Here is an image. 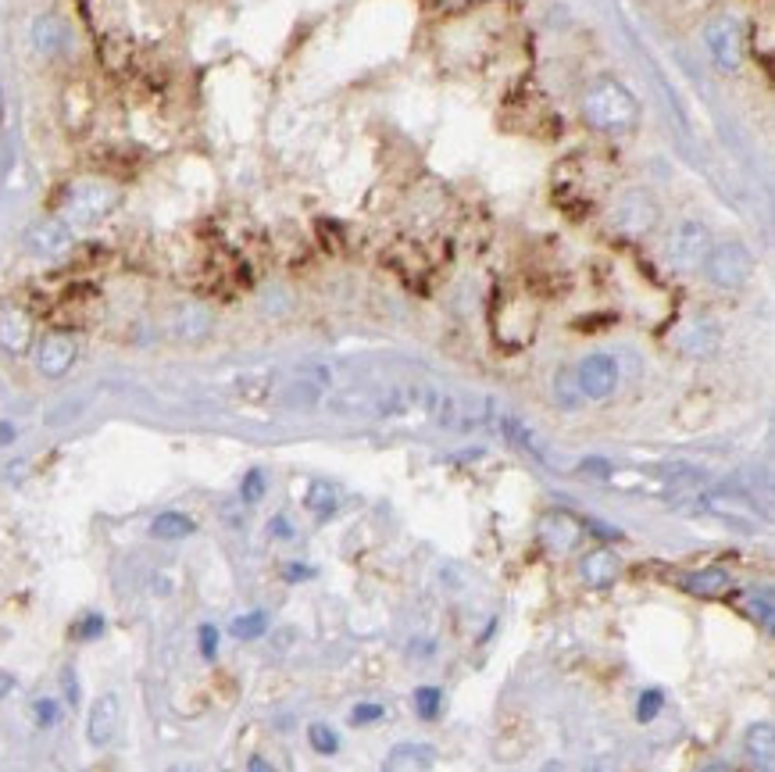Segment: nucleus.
<instances>
[{
	"label": "nucleus",
	"instance_id": "1",
	"mask_svg": "<svg viewBox=\"0 0 775 772\" xmlns=\"http://www.w3.org/2000/svg\"><path fill=\"white\" fill-rule=\"evenodd\" d=\"M122 205V186L104 180V175H79V180L65 183L58 200V219H65L72 229L101 226L112 219Z\"/></svg>",
	"mask_w": 775,
	"mask_h": 772
},
{
	"label": "nucleus",
	"instance_id": "2",
	"mask_svg": "<svg viewBox=\"0 0 775 772\" xmlns=\"http://www.w3.org/2000/svg\"><path fill=\"white\" fill-rule=\"evenodd\" d=\"M579 115L590 129L601 132H625L640 122V104L629 90L615 79H597V83L582 93L579 101Z\"/></svg>",
	"mask_w": 775,
	"mask_h": 772
},
{
	"label": "nucleus",
	"instance_id": "3",
	"mask_svg": "<svg viewBox=\"0 0 775 772\" xmlns=\"http://www.w3.org/2000/svg\"><path fill=\"white\" fill-rule=\"evenodd\" d=\"M704 276L718 290H743L754 276V254L740 240L712 243L708 257H704Z\"/></svg>",
	"mask_w": 775,
	"mask_h": 772
},
{
	"label": "nucleus",
	"instance_id": "4",
	"mask_svg": "<svg viewBox=\"0 0 775 772\" xmlns=\"http://www.w3.org/2000/svg\"><path fill=\"white\" fill-rule=\"evenodd\" d=\"M712 251V229L697 219H683L672 226V233L664 237V262L679 273H693L704 265V257Z\"/></svg>",
	"mask_w": 775,
	"mask_h": 772
},
{
	"label": "nucleus",
	"instance_id": "5",
	"mask_svg": "<svg viewBox=\"0 0 775 772\" xmlns=\"http://www.w3.org/2000/svg\"><path fill=\"white\" fill-rule=\"evenodd\" d=\"M661 222V205L650 189H625L611 205V226L625 237H647Z\"/></svg>",
	"mask_w": 775,
	"mask_h": 772
},
{
	"label": "nucleus",
	"instance_id": "6",
	"mask_svg": "<svg viewBox=\"0 0 775 772\" xmlns=\"http://www.w3.org/2000/svg\"><path fill=\"white\" fill-rule=\"evenodd\" d=\"M704 47H708L712 61L718 65V69L737 72L747 58V36H743L740 19H732V15L712 19L708 25H704Z\"/></svg>",
	"mask_w": 775,
	"mask_h": 772
},
{
	"label": "nucleus",
	"instance_id": "7",
	"mask_svg": "<svg viewBox=\"0 0 775 772\" xmlns=\"http://www.w3.org/2000/svg\"><path fill=\"white\" fill-rule=\"evenodd\" d=\"M22 247L33 257H44V262H54V257H65L76 247V229L68 226L58 215H47V219L30 222V229L22 233Z\"/></svg>",
	"mask_w": 775,
	"mask_h": 772
},
{
	"label": "nucleus",
	"instance_id": "8",
	"mask_svg": "<svg viewBox=\"0 0 775 772\" xmlns=\"http://www.w3.org/2000/svg\"><path fill=\"white\" fill-rule=\"evenodd\" d=\"M79 361V344L72 333L54 330L44 341L36 344V372L44 379H61L72 372V365Z\"/></svg>",
	"mask_w": 775,
	"mask_h": 772
},
{
	"label": "nucleus",
	"instance_id": "9",
	"mask_svg": "<svg viewBox=\"0 0 775 772\" xmlns=\"http://www.w3.org/2000/svg\"><path fill=\"white\" fill-rule=\"evenodd\" d=\"M579 394L590 401H608L618 387V361L611 355H587L576 369Z\"/></svg>",
	"mask_w": 775,
	"mask_h": 772
},
{
	"label": "nucleus",
	"instance_id": "10",
	"mask_svg": "<svg viewBox=\"0 0 775 772\" xmlns=\"http://www.w3.org/2000/svg\"><path fill=\"white\" fill-rule=\"evenodd\" d=\"M36 322L22 304H0V350L11 358H22L33 350Z\"/></svg>",
	"mask_w": 775,
	"mask_h": 772
},
{
	"label": "nucleus",
	"instance_id": "11",
	"mask_svg": "<svg viewBox=\"0 0 775 772\" xmlns=\"http://www.w3.org/2000/svg\"><path fill=\"white\" fill-rule=\"evenodd\" d=\"M30 44L39 58H61L68 44H72V30H68V22L58 11H44V15H36L30 25Z\"/></svg>",
	"mask_w": 775,
	"mask_h": 772
},
{
	"label": "nucleus",
	"instance_id": "12",
	"mask_svg": "<svg viewBox=\"0 0 775 772\" xmlns=\"http://www.w3.org/2000/svg\"><path fill=\"white\" fill-rule=\"evenodd\" d=\"M122 723V698L115 690H104V694L90 704V719H86V740L93 748H107L118 737Z\"/></svg>",
	"mask_w": 775,
	"mask_h": 772
},
{
	"label": "nucleus",
	"instance_id": "13",
	"mask_svg": "<svg viewBox=\"0 0 775 772\" xmlns=\"http://www.w3.org/2000/svg\"><path fill=\"white\" fill-rule=\"evenodd\" d=\"M169 326H172V336H175V341H183V344H200V341H208V336H211V330H215V315H211V308H208V304L189 301V304H180V308L172 311Z\"/></svg>",
	"mask_w": 775,
	"mask_h": 772
},
{
	"label": "nucleus",
	"instance_id": "14",
	"mask_svg": "<svg viewBox=\"0 0 775 772\" xmlns=\"http://www.w3.org/2000/svg\"><path fill=\"white\" fill-rule=\"evenodd\" d=\"M722 347V330L708 319H693L679 330V350L690 358H712Z\"/></svg>",
	"mask_w": 775,
	"mask_h": 772
},
{
	"label": "nucleus",
	"instance_id": "15",
	"mask_svg": "<svg viewBox=\"0 0 775 772\" xmlns=\"http://www.w3.org/2000/svg\"><path fill=\"white\" fill-rule=\"evenodd\" d=\"M579 573H582V584H587V587H608L611 579L622 573V562H618L615 551L593 548L587 558L579 562Z\"/></svg>",
	"mask_w": 775,
	"mask_h": 772
},
{
	"label": "nucleus",
	"instance_id": "16",
	"mask_svg": "<svg viewBox=\"0 0 775 772\" xmlns=\"http://www.w3.org/2000/svg\"><path fill=\"white\" fill-rule=\"evenodd\" d=\"M743 748H747V758H751L761 772H772V765H775V726L772 723H754L751 729H747Z\"/></svg>",
	"mask_w": 775,
	"mask_h": 772
},
{
	"label": "nucleus",
	"instance_id": "17",
	"mask_svg": "<svg viewBox=\"0 0 775 772\" xmlns=\"http://www.w3.org/2000/svg\"><path fill=\"white\" fill-rule=\"evenodd\" d=\"M683 587L690 594H697V598H718V594H726L732 587V576H729V568L712 565V568H701V573H686Z\"/></svg>",
	"mask_w": 775,
	"mask_h": 772
},
{
	"label": "nucleus",
	"instance_id": "18",
	"mask_svg": "<svg viewBox=\"0 0 775 772\" xmlns=\"http://www.w3.org/2000/svg\"><path fill=\"white\" fill-rule=\"evenodd\" d=\"M540 537L547 540L554 551H568L579 540V526L568 515H547L540 526Z\"/></svg>",
	"mask_w": 775,
	"mask_h": 772
},
{
	"label": "nucleus",
	"instance_id": "19",
	"mask_svg": "<svg viewBox=\"0 0 775 772\" xmlns=\"http://www.w3.org/2000/svg\"><path fill=\"white\" fill-rule=\"evenodd\" d=\"M197 533V522L186 511H161L151 522V537L158 540H186Z\"/></svg>",
	"mask_w": 775,
	"mask_h": 772
},
{
	"label": "nucleus",
	"instance_id": "20",
	"mask_svg": "<svg viewBox=\"0 0 775 772\" xmlns=\"http://www.w3.org/2000/svg\"><path fill=\"white\" fill-rule=\"evenodd\" d=\"M268 630V615L265 612H247V615H240L233 619V626H229V633L240 636V641H257Z\"/></svg>",
	"mask_w": 775,
	"mask_h": 772
},
{
	"label": "nucleus",
	"instance_id": "21",
	"mask_svg": "<svg viewBox=\"0 0 775 772\" xmlns=\"http://www.w3.org/2000/svg\"><path fill=\"white\" fill-rule=\"evenodd\" d=\"M440 704H443V690L440 687H418L415 690V712L421 715V719H437Z\"/></svg>",
	"mask_w": 775,
	"mask_h": 772
},
{
	"label": "nucleus",
	"instance_id": "22",
	"mask_svg": "<svg viewBox=\"0 0 775 772\" xmlns=\"http://www.w3.org/2000/svg\"><path fill=\"white\" fill-rule=\"evenodd\" d=\"M308 740H311V748H315L319 754H336L339 751V737H336V729H329L325 723H315L308 729Z\"/></svg>",
	"mask_w": 775,
	"mask_h": 772
},
{
	"label": "nucleus",
	"instance_id": "23",
	"mask_svg": "<svg viewBox=\"0 0 775 772\" xmlns=\"http://www.w3.org/2000/svg\"><path fill=\"white\" fill-rule=\"evenodd\" d=\"M661 704H664V694H661V690H655V687L644 690V694H640V704H636V719H640V723H655V719H658V712H661Z\"/></svg>",
	"mask_w": 775,
	"mask_h": 772
},
{
	"label": "nucleus",
	"instance_id": "24",
	"mask_svg": "<svg viewBox=\"0 0 775 772\" xmlns=\"http://www.w3.org/2000/svg\"><path fill=\"white\" fill-rule=\"evenodd\" d=\"M308 508H315L319 515H329L336 508V491L333 486H325V483H315L311 486V494H308Z\"/></svg>",
	"mask_w": 775,
	"mask_h": 772
},
{
	"label": "nucleus",
	"instance_id": "25",
	"mask_svg": "<svg viewBox=\"0 0 775 772\" xmlns=\"http://www.w3.org/2000/svg\"><path fill=\"white\" fill-rule=\"evenodd\" d=\"M751 612H754V619L761 622V626L772 630V590L768 587H761V590L751 594Z\"/></svg>",
	"mask_w": 775,
	"mask_h": 772
},
{
	"label": "nucleus",
	"instance_id": "26",
	"mask_svg": "<svg viewBox=\"0 0 775 772\" xmlns=\"http://www.w3.org/2000/svg\"><path fill=\"white\" fill-rule=\"evenodd\" d=\"M240 497L247 500V505H254V500H262V497H265V472H262V469H251L247 476H243Z\"/></svg>",
	"mask_w": 775,
	"mask_h": 772
},
{
	"label": "nucleus",
	"instance_id": "27",
	"mask_svg": "<svg viewBox=\"0 0 775 772\" xmlns=\"http://www.w3.org/2000/svg\"><path fill=\"white\" fill-rule=\"evenodd\" d=\"M554 390H557V397H562V404L565 408H576L579 404V383H576V372H562L557 376V383H554Z\"/></svg>",
	"mask_w": 775,
	"mask_h": 772
},
{
	"label": "nucleus",
	"instance_id": "28",
	"mask_svg": "<svg viewBox=\"0 0 775 772\" xmlns=\"http://www.w3.org/2000/svg\"><path fill=\"white\" fill-rule=\"evenodd\" d=\"M197 644H200V655L215 661V655H219V630L215 626H200L197 630Z\"/></svg>",
	"mask_w": 775,
	"mask_h": 772
},
{
	"label": "nucleus",
	"instance_id": "29",
	"mask_svg": "<svg viewBox=\"0 0 775 772\" xmlns=\"http://www.w3.org/2000/svg\"><path fill=\"white\" fill-rule=\"evenodd\" d=\"M101 633H104V615L93 612V615H83V619H79V626H76V636H79V641H93V636H101Z\"/></svg>",
	"mask_w": 775,
	"mask_h": 772
},
{
	"label": "nucleus",
	"instance_id": "30",
	"mask_svg": "<svg viewBox=\"0 0 775 772\" xmlns=\"http://www.w3.org/2000/svg\"><path fill=\"white\" fill-rule=\"evenodd\" d=\"M379 719H383V708H379V704H358V708L350 712V723H358V726H369Z\"/></svg>",
	"mask_w": 775,
	"mask_h": 772
},
{
	"label": "nucleus",
	"instance_id": "31",
	"mask_svg": "<svg viewBox=\"0 0 775 772\" xmlns=\"http://www.w3.org/2000/svg\"><path fill=\"white\" fill-rule=\"evenodd\" d=\"M33 712H36V723H39V726L58 723V704H54L50 698H39V701L33 704Z\"/></svg>",
	"mask_w": 775,
	"mask_h": 772
},
{
	"label": "nucleus",
	"instance_id": "32",
	"mask_svg": "<svg viewBox=\"0 0 775 772\" xmlns=\"http://www.w3.org/2000/svg\"><path fill=\"white\" fill-rule=\"evenodd\" d=\"M247 772H276V769H271L268 762H265V758H251V762H247Z\"/></svg>",
	"mask_w": 775,
	"mask_h": 772
},
{
	"label": "nucleus",
	"instance_id": "33",
	"mask_svg": "<svg viewBox=\"0 0 775 772\" xmlns=\"http://www.w3.org/2000/svg\"><path fill=\"white\" fill-rule=\"evenodd\" d=\"M308 576H311L308 565H290V568H287V579H308Z\"/></svg>",
	"mask_w": 775,
	"mask_h": 772
},
{
	"label": "nucleus",
	"instance_id": "34",
	"mask_svg": "<svg viewBox=\"0 0 775 772\" xmlns=\"http://www.w3.org/2000/svg\"><path fill=\"white\" fill-rule=\"evenodd\" d=\"M15 440V426L11 423H0V443H11Z\"/></svg>",
	"mask_w": 775,
	"mask_h": 772
},
{
	"label": "nucleus",
	"instance_id": "35",
	"mask_svg": "<svg viewBox=\"0 0 775 772\" xmlns=\"http://www.w3.org/2000/svg\"><path fill=\"white\" fill-rule=\"evenodd\" d=\"M11 690H15V680H11V676H4L0 672V698H8Z\"/></svg>",
	"mask_w": 775,
	"mask_h": 772
},
{
	"label": "nucleus",
	"instance_id": "36",
	"mask_svg": "<svg viewBox=\"0 0 775 772\" xmlns=\"http://www.w3.org/2000/svg\"><path fill=\"white\" fill-rule=\"evenodd\" d=\"M169 772H204L200 765H172Z\"/></svg>",
	"mask_w": 775,
	"mask_h": 772
},
{
	"label": "nucleus",
	"instance_id": "37",
	"mask_svg": "<svg viewBox=\"0 0 775 772\" xmlns=\"http://www.w3.org/2000/svg\"><path fill=\"white\" fill-rule=\"evenodd\" d=\"M540 772H565V765H562V762H547Z\"/></svg>",
	"mask_w": 775,
	"mask_h": 772
},
{
	"label": "nucleus",
	"instance_id": "38",
	"mask_svg": "<svg viewBox=\"0 0 775 772\" xmlns=\"http://www.w3.org/2000/svg\"><path fill=\"white\" fill-rule=\"evenodd\" d=\"M704 772H729V765H726V762H712Z\"/></svg>",
	"mask_w": 775,
	"mask_h": 772
},
{
	"label": "nucleus",
	"instance_id": "39",
	"mask_svg": "<svg viewBox=\"0 0 775 772\" xmlns=\"http://www.w3.org/2000/svg\"><path fill=\"white\" fill-rule=\"evenodd\" d=\"M587 772H604V765H590Z\"/></svg>",
	"mask_w": 775,
	"mask_h": 772
},
{
	"label": "nucleus",
	"instance_id": "40",
	"mask_svg": "<svg viewBox=\"0 0 775 772\" xmlns=\"http://www.w3.org/2000/svg\"><path fill=\"white\" fill-rule=\"evenodd\" d=\"M0 115H4V104H0Z\"/></svg>",
	"mask_w": 775,
	"mask_h": 772
}]
</instances>
